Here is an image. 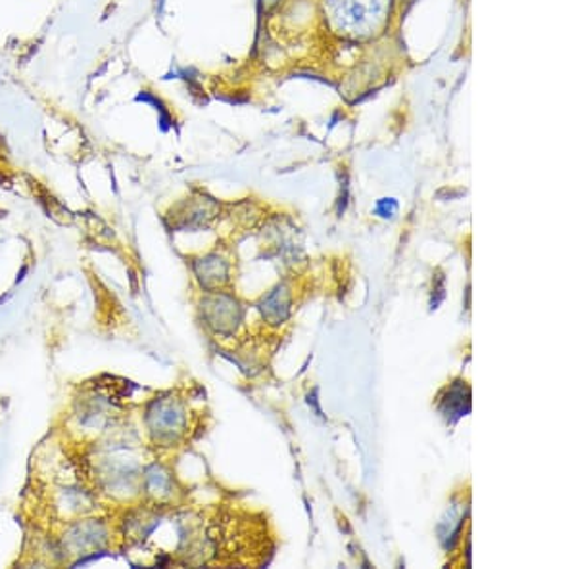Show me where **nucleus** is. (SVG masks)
I'll return each instance as SVG.
<instances>
[{"label":"nucleus","mask_w":576,"mask_h":569,"mask_svg":"<svg viewBox=\"0 0 576 569\" xmlns=\"http://www.w3.org/2000/svg\"><path fill=\"white\" fill-rule=\"evenodd\" d=\"M456 407H459L461 414L469 413L471 408V395H469V387L464 385V382H457L452 390H448V397L442 401V413L452 414L454 418H459L457 416Z\"/></svg>","instance_id":"6"},{"label":"nucleus","mask_w":576,"mask_h":569,"mask_svg":"<svg viewBox=\"0 0 576 569\" xmlns=\"http://www.w3.org/2000/svg\"><path fill=\"white\" fill-rule=\"evenodd\" d=\"M278 0H263V4H268V7H271V4H275Z\"/></svg>","instance_id":"8"},{"label":"nucleus","mask_w":576,"mask_h":569,"mask_svg":"<svg viewBox=\"0 0 576 569\" xmlns=\"http://www.w3.org/2000/svg\"><path fill=\"white\" fill-rule=\"evenodd\" d=\"M374 211L381 215V217H384V219L394 217V215L398 214V201L392 200V198H382V200L377 204V207H374Z\"/></svg>","instance_id":"7"},{"label":"nucleus","mask_w":576,"mask_h":569,"mask_svg":"<svg viewBox=\"0 0 576 569\" xmlns=\"http://www.w3.org/2000/svg\"><path fill=\"white\" fill-rule=\"evenodd\" d=\"M263 317L270 320L271 325H279L289 317V294L285 288L279 286L262 304Z\"/></svg>","instance_id":"5"},{"label":"nucleus","mask_w":576,"mask_h":569,"mask_svg":"<svg viewBox=\"0 0 576 569\" xmlns=\"http://www.w3.org/2000/svg\"><path fill=\"white\" fill-rule=\"evenodd\" d=\"M242 310L231 296H217L206 302V320L214 332L229 336L237 330Z\"/></svg>","instance_id":"3"},{"label":"nucleus","mask_w":576,"mask_h":569,"mask_svg":"<svg viewBox=\"0 0 576 569\" xmlns=\"http://www.w3.org/2000/svg\"><path fill=\"white\" fill-rule=\"evenodd\" d=\"M392 0H327L333 30L348 39H371L389 23Z\"/></svg>","instance_id":"1"},{"label":"nucleus","mask_w":576,"mask_h":569,"mask_svg":"<svg viewBox=\"0 0 576 569\" xmlns=\"http://www.w3.org/2000/svg\"><path fill=\"white\" fill-rule=\"evenodd\" d=\"M195 273L200 284H203V288L216 289L227 281L229 265L219 255H208V258L196 261Z\"/></svg>","instance_id":"4"},{"label":"nucleus","mask_w":576,"mask_h":569,"mask_svg":"<svg viewBox=\"0 0 576 569\" xmlns=\"http://www.w3.org/2000/svg\"><path fill=\"white\" fill-rule=\"evenodd\" d=\"M146 422L150 434L156 441L172 444L185 428V408L180 401L156 400L150 405Z\"/></svg>","instance_id":"2"}]
</instances>
